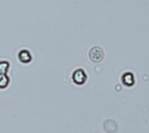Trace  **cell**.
I'll use <instances>...</instances> for the list:
<instances>
[{
	"instance_id": "5b68a950",
	"label": "cell",
	"mask_w": 149,
	"mask_h": 133,
	"mask_svg": "<svg viewBox=\"0 0 149 133\" xmlns=\"http://www.w3.org/2000/svg\"><path fill=\"white\" fill-rule=\"evenodd\" d=\"M9 83V78L5 75V76H1L0 77V89H5L8 86V84Z\"/></svg>"
},
{
	"instance_id": "3957f363",
	"label": "cell",
	"mask_w": 149,
	"mask_h": 133,
	"mask_svg": "<svg viewBox=\"0 0 149 133\" xmlns=\"http://www.w3.org/2000/svg\"><path fill=\"white\" fill-rule=\"evenodd\" d=\"M18 57H19V60H20L22 62H24V63L31 62V60H32V55L30 54V52L28 51L27 49L21 50V51L19 52Z\"/></svg>"
},
{
	"instance_id": "6da1fadb",
	"label": "cell",
	"mask_w": 149,
	"mask_h": 133,
	"mask_svg": "<svg viewBox=\"0 0 149 133\" xmlns=\"http://www.w3.org/2000/svg\"><path fill=\"white\" fill-rule=\"evenodd\" d=\"M90 57H91V60L93 62H99L104 57V54H102V50L98 48V47H95L91 49L90 51Z\"/></svg>"
},
{
	"instance_id": "7a4b0ae2",
	"label": "cell",
	"mask_w": 149,
	"mask_h": 133,
	"mask_svg": "<svg viewBox=\"0 0 149 133\" xmlns=\"http://www.w3.org/2000/svg\"><path fill=\"white\" fill-rule=\"evenodd\" d=\"M73 80L77 84H82L86 81V74L81 69L74 71L73 74Z\"/></svg>"
},
{
	"instance_id": "277c9868",
	"label": "cell",
	"mask_w": 149,
	"mask_h": 133,
	"mask_svg": "<svg viewBox=\"0 0 149 133\" xmlns=\"http://www.w3.org/2000/svg\"><path fill=\"white\" fill-rule=\"evenodd\" d=\"M9 68V63L8 62H0V75L5 76Z\"/></svg>"
}]
</instances>
